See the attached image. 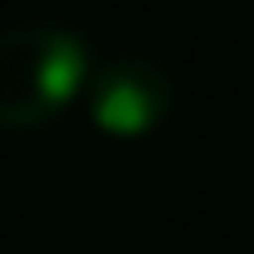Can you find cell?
<instances>
[{
  "mask_svg": "<svg viewBox=\"0 0 254 254\" xmlns=\"http://www.w3.org/2000/svg\"><path fill=\"white\" fill-rule=\"evenodd\" d=\"M95 75L90 40L55 20H20L0 30V125H30L55 120L75 100H85V85Z\"/></svg>",
  "mask_w": 254,
  "mask_h": 254,
  "instance_id": "cell-1",
  "label": "cell"
},
{
  "mask_svg": "<svg viewBox=\"0 0 254 254\" xmlns=\"http://www.w3.org/2000/svg\"><path fill=\"white\" fill-rule=\"evenodd\" d=\"M80 105L105 135H145L170 115L175 85L145 55H115V60L95 65Z\"/></svg>",
  "mask_w": 254,
  "mask_h": 254,
  "instance_id": "cell-2",
  "label": "cell"
}]
</instances>
